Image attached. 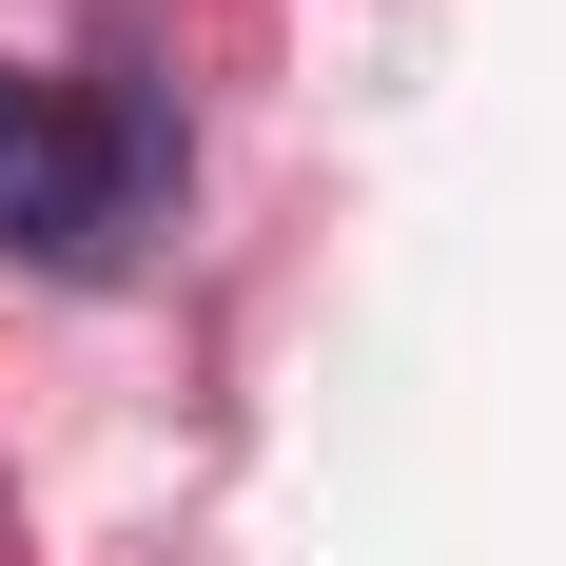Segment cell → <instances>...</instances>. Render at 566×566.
<instances>
[{
  "mask_svg": "<svg viewBox=\"0 0 566 566\" xmlns=\"http://www.w3.org/2000/svg\"><path fill=\"white\" fill-rule=\"evenodd\" d=\"M20 234H40V254H78V117L0 59V254H20Z\"/></svg>",
  "mask_w": 566,
  "mask_h": 566,
  "instance_id": "obj_1",
  "label": "cell"
}]
</instances>
